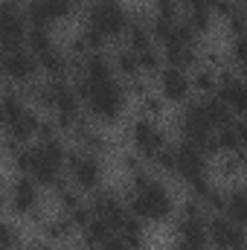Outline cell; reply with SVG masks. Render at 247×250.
Returning <instances> with one entry per match:
<instances>
[{
  "label": "cell",
  "mask_w": 247,
  "mask_h": 250,
  "mask_svg": "<svg viewBox=\"0 0 247 250\" xmlns=\"http://www.w3.org/2000/svg\"><path fill=\"white\" fill-rule=\"evenodd\" d=\"M125 204L131 215H137L145 224H163L175 215V198L172 189L166 187L160 178L148 175L145 169L131 175V189L125 195Z\"/></svg>",
  "instance_id": "6da1fadb"
},
{
  "label": "cell",
  "mask_w": 247,
  "mask_h": 250,
  "mask_svg": "<svg viewBox=\"0 0 247 250\" xmlns=\"http://www.w3.org/2000/svg\"><path fill=\"white\" fill-rule=\"evenodd\" d=\"M82 102H84V111L90 114V120H96V123H117L125 114V108H128V87L114 79V82L87 87L82 93Z\"/></svg>",
  "instance_id": "7a4b0ae2"
},
{
  "label": "cell",
  "mask_w": 247,
  "mask_h": 250,
  "mask_svg": "<svg viewBox=\"0 0 247 250\" xmlns=\"http://www.w3.org/2000/svg\"><path fill=\"white\" fill-rule=\"evenodd\" d=\"M84 21L105 32V38H125L131 26V15L123 0H93L84 12Z\"/></svg>",
  "instance_id": "3957f363"
},
{
  "label": "cell",
  "mask_w": 247,
  "mask_h": 250,
  "mask_svg": "<svg viewBox=\"0 0 247 250\" xmlns=\"http://www.w3.org/2000/svg\"><path fill=\"white\" fill-rule=\"evenodd\" d=\"M67 178L82 192H99L102 181H105V163H102L99 154H90V151H82V148H70Z\"/></svg>",
  "instance_id": "277c9868"
},
{
  "label": "cell",
  "mask_w": 247,
  "mask_h": 250,
  "mask_svg": "<svg viewBox=\"0 0 247 250\" xmlns=\"http://www.w3.org/2000/svg\"><path fill=\"white\" fill-rule=\"evenodd\" d=\"M128 143H131V148L143 157V160H154L166 146H172L169 143V137H166V131L157 125V120H151V117H137V120H131L128 125Z\"/></svg>",
  "instance_id": "5b68a950"
},
{
  "label": "cell",
  "mask_w": 247,
  "mask_h": 250,
  "mask_svg": "<svg viewBox=\"0 0 247 250\" xmlns=\"http://www.w3.org/2000/svg\"><path fill=\"white\" fill-rule=\"evenodd\" d=\"M3 73H6L9 84H15V87L23 90V87H29V84L38 82L41 62H38V56L32 50H26V44L15 47V50H3Z\"/></svg>",
  "instance_id": "8992f818"
},
{
  "label": "cell",
  "mask_w": 247,
  "mask_h": 250,
  "mask_svg": "<svg viewBox=\"0 0 247 250\" xmlns=\"http://www.w3.org/2000/svg\"><path fill=\"white\" fill-rule=\"evenodd\" d=\"M6 207L15 218H35L41 212V195H38V184L29 175H15L12 184L6 189Z\"/></svg>",
  "instance_id": "52a82bcc"
},
{
  "label": "cell",
  "mask_w": 247,
  "mask_h": 250,
  "mask_svg": "<svg viewBox=\"0 0 247 250\" xmlns=\"http://www.w3.org/2000/svg\"><path fill=\"white\" fill-rule=\"evenodd\" d=\"M206 175H209V154L189 140L175 143V178H181L189 187L192 181L206 178Z\"/></svg>",
  "instance_id": "ba28073f"
},
{
  "label": "cell",
  "mask_w": 247,
  "mask_h": 250,
  "mask_svg": "<svg viewBox=\"0 0 247 250\" xmlns=\"http://www.w3.org/2000/svg\"><path fill=\"white\" fill-rule=\"evenodd\" d=\"M209 218L206 215H178L175 221V250H209Z\"/></svg>",
  "instance_id": "9c48e42d"
},
{
  "label": "cell",
  "mask_w": 247,
  "mask_h": 250,
  "mask_svg": "<svg viewBox=\"0 0 247 250\" xmlns=\"http://www.w3.org/2000/svg\"><path fill=\"white\" fill-rule=\"evenodd\" d=\"M154 82H157V93L169 102V105H189L192 102V76H189V70H181V67H163L157 76H154Z\"/></svg>",
  "instance_id": "30bf717a"
},
{
  "label": "cell",
  "mask_w": 247,
  "mask_h": 250,
  "mask_svg": "<svg viewBox=\"0 0 247 250\" xmlns=\"http://www.w3.org/2000/svg\"><path fill=\"white\" fill-rule=\"evenodd\" d=\"M90 209H93V215H99L114 233H123L125 224L131 221L128 204H125L123 198H117V192H111V189L93 192V195H90Z\"/></svg>",
  "instance_id": "8fae6325"
},
{
  "label": "cell",
  "mask_w": 247,
  "mask_h": 250,
  "mask_svg": "<svg viewBox=\"0 0 247 250\" xmlns=\"http://www.w3.org/2000/svg\"><path fill=\"white\" fill-rule=\"evenodd\" d=\"M26 32H29V21L23 15V6H18L15 0H6L0 9V41L3 50H15L26 44Z\"/></svg>",
  "instance_id": "7c38bea8"
},
{
  "label": "cell",
  "mask_w": 247,
  "mask_h": 250,
  "mask_svg": "<svg viewBox=\"0 0 247 250\" xmlns=\"http://www.w3.org/2000/svg\"><path fill=\"white\" fill-rule=\"evenodd\" d=\"M247 227L236 224L224 212H215L209 218V245L212 250H245L247 248Z\"/></svg>",
  "instance_id": "4fadbf2b"
},
{
  "label": "cell",
  "mask_w": 247,
  "mask_h": 250,
  "mask_svg": "<svg viewBox=\"0 0 247 250\" xmlns=\"http://www.w3.org/2000/svg\"><path fill=\"white\" fill-rule=\"evenodd\" d=\"M218 96L230 105V111H233V114L247 117V79L236 76V73H230V70H221Z\"/></svg>",
  "instance_id": "5bb4252c"
},
{
  "label": "cell",
  "mask_w": 247,
  "mask_h": 250,
  "mask_svg": "<svg viewBox=\"0 0 247 250\" xmlns=\"http://www.w3.org/2000/svg\"><path fill=\"white\" fill-rule=\"evenodd\" d=\"M73 140H76V148H82V151H90V154H105L108 148H111V143H108V137L96 128V125H90L87 120H82V123L76 125V131H73Z\"/></svg>",
  "instance_id": "9a60e30c"
},
{
  "label": "cell",
  "mask_w": 247,
  "mask_h": 250,
  "mask_svg": "<svg viewBox=\"0 0 247 250\" xmlns=\"http://www.w3.org/2000/svg\"><path fill=\"white\" fill-rule=\"evenodd\" d=\"M38 62H41V73L47 76V79H73L70 76V70H73V59H70V53L64 50V47H53V50H47V53H41L38 56Z\"/></svg>",
  "instance_id": "2e32d148"
},
{
  "label": "cell",
  "mask_w": 247,
  "mask_h": 250,
  "mask_svg": "<svg viewBox=\"0 0 247 250\" xmlns=\"http://www.w3.org/2000/svg\"><path fill=\"white\" fill-rule=\"evenodd\" d=\"M125 47H131L134 53H143L148 47H157L154 35H151V21H143V18H131V26L125 32Z\"/></svg>",
  "instance_id": "e0dca14e"
},
{
  "label": "cell",
  "mask_w": 247,
  "mask_h": 250,
  "mask_svg": "<svg viewBox=\"0 0 247 250\" xmlns=\"http://www.w3.org/2000/svg\"><path fill=\"white\" fill-rule=\"evenodd\" d=\"M201 102V108H204V114H206V120L212 123V128L218 131V128H224V125L233 123V111H230V105L218 96V93H209V96H201L198 99Z\"/></svg>",
  "instance_id": "ac0fdd59"
},
{
  "label": "cell",
  "mask_w": 247,
  "mask_h": 250,
  "mask_svg": "<svg viewBox=\"0 0 247 250\" xmlns=\"http://www.w3.org/2000/svg\"><path fill=\"white\" fill-rule=\"evenodd\" d=\"M111 62H114L117 76L125 79V82H131V79H140V76H143V70H140V56H137L131 47H120V50L111 56Z\"/></svg>",
  "instance_id": "d6986e66"
},
{
  "label": "cell",
  "mask_w": 247,
  "mask_h": 250,
  "mask_svg": "<svg viewBox=\"0 0 247 250\" xmlns=\"http://www.w3.org/2000/svg\"><path fill=\"white\" fill-rule=\"evenodd\" d=\"M192 87L201 93V96H209V93H218V82H221V70L209 67V64H198L192 73Z\"/></svg>",
  "instance_id": "ffe728a7"
},
{
  "label": "cell",
  "mask_w": 247,
  "mask_h": 250,
  "mask_svg": "<svg viewBox=\"0 0 247 250\" xmlns=\"http://www.w3.org/2000/svg\"><path fill=\"white\" fill-rule=\"evenodd\" d=\"M224 215H227V218H233L236 224L247 227V187H233V189H227Z\"/></svg>",
  "instance_id": "44dd1931"
},
{
  "label": "cell",
  "mask_w": 247,
  "mask_h": 250,
  "mask_svg": "<svg viewBox=\"0 0 247 250\" xmlns=\"http://www.w3.org/2000/svg\"><path fill=\"white\" fill-rule=\"evenodd\" d=\"M79 236H82V242H84V248H87V250H99L108 239H111V236H114V230H111L99 215H93V221H90Z\"/></svg>",
  "instance_id": "7402d4cb"
},
{
  "label": "cell",
  "mask_w": 247,
  "mask_h": 250,
  "mask_svg": "<svg viewBox=\"0 0 247 250\" xmlns=\"http://www.w3.org/2000/svg\"><path fill=\"white\" fill-rule=\"evenodd\" d=\"M56 47V38H53V26H29L26 32V50H32L35 56L47 53Z\"/></svg>",
  "instance_id": "603a6c76"
},
{
  "label": "cell",
  "mask_w": 247,
  "mask_h": 250,
  "mask_svg": "<svg viewBox=\"0 0 247 250\" xmlns=\"http://www.w3.org/2000/svg\"><path fill=\"white\" fill-rule=\"evenodd\" d=\"M215 140H218V148H221V154L245 151V146H242V134H239V125H236V123L224 125V128H218V131H215Z\"/></svg>",
  "instance_id": "cb8c5ba5"
},
{
  "label": "cell",
  "mask_w": 247,
  "mask_h": 250,
  "mask_svg": "<svg viewBox=\"0 0 247 250\" xmlns=\"http://www.w3.org/2000/svg\"><path fill=\"white\" fill-rule=\"evenodd\" d=\"M184 21L198 32V38L201 35H206L209 29H212V21H215V15H212V9H206V6H201V9H189L184 12Z\"/></svg>",
  "instance_id": "d4e9b609"
},
{
  "label": "cell",
  "mask_w": 247,
  "mask_h": 250,
  "mask_svg": "<svg viewBox=\"0 0 247 250\" xmlns=\"http://www.w3.org/2000/svg\"><path fill=\"white\" fill-rule=\"evenodd\" d=\"M137 102H140V114H143V117H151V120H160V117L166 114V105H169L160 93H151V90H148L143 99H137Z\"/></svg>",
  "instance_id": "484cf974"
},
{
  "label": "cell",
  "mask_w": 247,
  "mask_h": 250,
  "mask_svg": "<svg viewBox=\"0 0 247 250\" xmlns=\"http://www.w3.org/2000/svg\"><path fill=\"white\" fill-rule=\"evenodd\" d=\"M154 18H157V21H169V23H178V21L184 18L181 0H154Z\"/></svg>",
  "instance_id": "4316f807"
},
{
  "label": "cell",
  "mask_w": 247,
  "mask_h": 250,
  "mask_svg": "<svg viewBox=\"0 0 247 250\" xmlns=\"http://www.w3.org/2000/svg\"><path fill=\"white\" fill-rule=\"evenodd\" d=\"M44 3H47V12H50L53 23H62L67 18H73L76 9H79V0H44Z\"/></svg>",
  "instance_id": "83f0119b"
},
{
  "label": "cell",
  "mask_w": 247,
  "mask_h": 250,
  "mask_svg": "<svg viewBox=\"0 0 247 250\" xmlns=\"http://www.w3.org/2000/svg\"><path fill=\"white\" fill-rule=\"evenodd\" d=\"M3 250H23V227L15 218L3 224Z\"/></svg>",
  "instance_id": "f1b7e54d"
},
{
  "label": "cell",
  "mask_w": 247,
  "mask_h": 250,
  "mask_svg": "<svg viewBox=\"0 0 247 250\" xmlns=\"http://www.w3.org/2000/svg\"><path fill=\"white\" fill-rule=\"evenodd\" d=\"M79 35H82V38L87 41L90 53H102V47H105V41H108V38H105V32H102V29H96V26H93V23H87V21L82 23Z\"/></svg>",
  "instance_id": "f546056e"
},
{
  "label": "cell",
  "mask_w": 247,
  "mask_h": 250,
  "mask_svg": "<svg viewBox=\"0 0 247 250\" xmlns=\"http://www.w3.org/2000/svg\"><path fill=\"white\" fill-rule=\"evenodd\" d=\"M227 62L239 64V67L247 62V35L230 38V47H227Z\"/></svg>",
  "instance_id": "4dcf8cb0"
},
{
  "label": "cell",
  "mask_w": 247,
  "mask_h": 250,
  "mask_svg": "<svg viewBox=\"0 0 247 250\" xmlns=\"http://www.w3.org/2000/svg\"><path fill=\"white\" fill-rule=\"evenodd\" d=\"M99 250H134V248L125 242L123 233H114V236H111V239H108V242H105V245H102Z\"/></svg>",
  "instance_id": "1f68e13d"
},
{
  "label": "cell",
  "mask_w": 247,
  "mask_h": 250,
  "mask_svg": "<svg viewBox=\"0 0 247 250\" xmlns=\"http://www.w3.org/2000/svg\"><path fill=\"white\" fill-rule=\"evenodd\" d=\"M23 250H59V248H53L50 242H35V245H26Z\"/></svg>",
  "instance_id": "d6a6232c"
},
{
  "label": "cell",
  "mask_w": 247,
  "mask_h": 250,
  "mask_svg": "<svg viewBox=\"0 0 247 250\" xmlns=\"http://www.w3.org/2000/svg\"><path fill=\"white\" fill-rule=\"evenodd\" d=\"M239 9H242V12L247 15V0H239Z\"/></svg>",
  "instance_id": "836d02e7"
},
{
  "label": "cell",
  "mask_w": 247,
  "mask_h": 250,
  "mask_svg": "<svg viewBox=\"0 0 247 250\" xmlns=\"http://www.w3.org/2000/svg\"><path fill=\"white\" fill-rule=\"evenodd\" d=\"M239 70H242V79H247V62L242 64V67H239Z\"/></svg>",
  "instance_id": "e575fe53"
},
{
  "label": "cell",
  "mask_w": 247,
  "mask_h": 250,
  "mask_svg": "<svg viewBox=\"0 0 247 250\" xmlns=\"http://www.w3.org/2000/svg\"><path fill=\"white\" fill-rule=\"evenodd\" d=\"M245 250H247V248H245Z\"/></svg>",
  "instance_id": "d590c367"
}]
</instances>
